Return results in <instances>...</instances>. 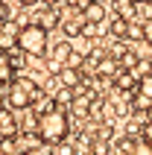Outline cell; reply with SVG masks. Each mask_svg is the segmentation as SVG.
Here are the masks:
<instances>
[{
  "label": "cell",
  "instance_id": "4fadbf2b",
  "mask_svg": "<svg viewBox=\"0 0 152 155\" xmlns=\"http://www.w3.org/2000/svg\"><path fill=\"white\" fill-rule=\"evenodd\" d=\"M137 94H144V97L152 100V73H149V70H146V76L137 79Z\"/></svg>",
  "mask_w": 152,
  "mask_h": 155
},
{
  "label": "cell",
  "instance_id": "ba28073f",
  "mask_svg": "<svg viewBox=\"0 0 152 155\" xmlns=\"http://www.w3.org/2000/svg\"><path fill=\"white\" fill-rule=\"evenodd\" d=\"M82 15H85V21L102 24V21H105V3H102V0H91V3L82 9Z\"/></svg>",
  "mask_w": 152,
  "mask_h": 155
},
{
  "label": "cell",
  "instance_id": "2e32d148",
  "mask_svg": "<svg viewBox=\"0 0 152 155\" xmlns=\"http://www.w3.org/2000/svg\"><path fill=\"white\" fill-rule=\"evenodd\" d=\"M64 3H68L70 9H76V12H82V9L88 6V3H91V0H64Z\"/></svg>",
  "mask_w": 152,
  "mask_h": 155
},
{
  "label": "cell",
  "instance_id": "cb8c5ba5",
  "mask_svg": "<svg viewBox=\"0 0 152 155\" xmlns=\"http://www.w3.org/2000/svg\"><path fill=\"white\" fill-rule=\"evenodd\" d=\"M132 3H152V0H132Z\"/></svg>",
  "mask_w": 152,
  "mask_h": 155
},
{
  "label": "cell",
  "instance_id": "6da1fadb",
  "mask_svg": "<svg viewBox=\"0 0 152 155\" xmlns=\"http://www.w3.org/2000/svg\"><path fill=\"white\" fill-rule=\"evenodd\" d=\"M70 132V123H68V114L64 108H44L38 114V126H35V135L44 147H56L68 138Z\"/></svg>",
  "mask_w": 152,
  "mask_h": 155
},
{
  "label": "cell",
  "instance_id": "ac0fdd59",
  "mask_svg": "<svg viewBox=\"0 0 152 155\" xmlns=\"http://www.w3.org/2000/svg\"><path fill=\"white\" fill-rule=\"evenodd\" d=\"M56 147H59V152H56V155H73V149L64 147V140H61V143H56Z\"/></svg>",
  "mask_w": 152,
  "mask_h": 155
},
{
  "label": "cell",
  "instance_id": "3957f363",
  "mask_svg": "<svg viewBox=\"0 0 152 155\" xmlns=\"http://www.w3.org/2000/svg\"><path fill=\"white\" fill-rule=\"evenodd\" d=\"M70 53H73V41H70V38H64V41H59V44H53L50 59H47V70H50V73H59V70L68 64Z\"/></svg>",
  "mask_w": 152,
  "mask_h": 155
},
{
  "label": "cell",
  "instance_id": "7402d4cb",
  "mask_svg": "<svg viewBox=\"0 0 152 155\" xmlns=\"http://www.w3.org/2000/svg\"><path fill=\"white\" fill-rule=\"evenodd\" d=\"M18 3H21V6H38L41 0H18Z\"/></svg>",
  "mask_w": 152,
  "mask_h": 155
},
{
  "label": "cell",
  "instance_id": "ffe728a7",
  "mask_svg": "<svg viewBox=\"0 0 152 155\" xmlns=\"http://www.w3.org/2000/svg\"><path fill=\"white\" fill-rule=\"evenodd\" d=\"M6 88H9V82H0V105H6Z\"/></svg>",
  "mask_w": 152,
  "mask_h": 155
},
{
  "label": "cell",
  "instance_id": "7c38bea8",
  "mask_svg": "<svg viewBox=\"0 0 152 155\" xmlns=\"http://www.w3.org/2000/svg\"><path fill=\"white\" fill-rule=\"evenodd\" d=\"M126 38H129V41H146V35H144V21H129Z\"/></svg>",
  "mask_w": 152,
  "mask_h": 155
},
{
  "label": "cell",
  "instance_id": "8992f818",
  "mask_svg": "<svg viewBox=\"0 0 152 155\" xmlns=\"http://www.w3.org/2000/svg\"><path fill=\"white\" fill-rule=\"evenodd\" d=\"M59 26H61V32H64V38H76V35L82 32V26H85V15H82V12H79V15L73 12V15L64 18Z\"/></svg>",
  "mask_w": 152,
  "mask_h": 155
},
{
  "label": "cell",
  "instance_id": "5b68a950",
  "mask_svg": "<svg viewBox=\"0 0 152 155\" xmlns=\"http://www.w3.org/2000/svg\"><path fill=\"white\" fill-rule=\"evenodd\" d=\"M59 82L64 88H73L76 94L82 91V73H79V68H70V64H64V68L59 70Z\"/></svg>",
  "mask_w": 152,
  "mask_h": 155
},
{
  "label": "cell",
  "instance_id": "9c48e42d",
  "mask_svg": "<svg viewBox=\"0 0 152 155\" xmlns=\"http://www.w3.org/2000/svg\"><path fill=\"white\" fill-rule=\"evenodd\" d=\"M15 79V68H12V59H9V50L0 47V82H12Z\"/></svg>",
  "mask_w": 152,
  "mask_h": 155
},
{
  "label": "cell",
  "instance_id": "277c9868",
  "mask_svg": "<svg viewBox=\"0 0 152 155\" xmlns=\"http://www.w3.org/2000/svg\"><path fill=\"white\" fill-rule=\"evenodd\" d=\"M18 129H21L18 111L9 108V105H0V135H3V138H15Z\"/></svg>",
  "mask_w": 152,
  "mask_h": 155
},
{
  "label": "cell",
  "instance_id": "8fae6325",
  "mask_svg": "<svg viewBox=\"0 0 152 155\" xmlns=\"http://www.w3.org/2000/svg\"><path fill=\"white\" fill-rule=\"evenodd\" d=\"M126 26H129V21H126V18H120V15H117V18H114V21L108 24V35L120 41V38H126Z\"/></svg>",
  "mask_w": 152,
  "mask_h": 155
},
{
  "label": "cell",
  "instance_id": "7a4b0ae2",
  "mask_svg": "<svg viewBox=\"0 0 152 155\" xmlns=\"http://www.w3.org/2000/svg\"><path fill=\"white\" fill-rule=\"evenodd\" d=\"M15 47L24 56H47V50H50V29L41 26L38 21H29V24H24L18 29Z\"/></svg>",
  "mask_w": 152,
  "mask_h": 155
},
{
  "label": "cell",
  "instance_id": "d6986e66",
  "mask_svg": "<svg viewBox=\"0 0 152 155\" xmlns=\"http://www.w3.org/2000/svg\"><path fill=\"white\" fill-rule=\"evenodd\" d=\"M9 18V9H6V0H0V24Z\"/></svg>",
  "mask_w": 152,
  "mask_h": 155
},
{
  "label": "cell",
  "instance_id": "30bf717a",
  "mask_svg": "<svg viewBox=\"0 0 152 155\" xmlns=\"http://www.w3.org/2000/svg\"><path fill=\"white\" fill-rule=\"evenodd\" d=\"M117 64L120 61L114 56H100L97 59V76H111V73H117Z\"/></svg>",
  "mask_w": 152,
  "mask_h": 155
},
{
  "label": "cell",
  "instance_id": "9a60e30c",
  "mask_svg": "<svg viewBox=\"0 0 152 155\" xmlns=\"http://www.w3.org/2000/svg\"><path fill=\"white\" fill-rule=\"evenodd\" d=\"M140 140L152 143V117H146V120H144V126H140Z\"/></svg>",
  "mask_w": 152,
  "mask_h": 155
},
{
  "label": "cell",
  "instance_id": "e0dca14e",
  "mask_svg": "<svg viewBox=\"0 0 152 155\" xmlns=\"http://www.w3.org/2000/svg\"><path fill=\"white\" fill-rule=\"evenodd\" d=\"M94 155H108V143L105 140H97L94 143Z\"/></svg>",
  "mask_w": 152,
  "mask_h": 155
},
{
  "label": "cell",
  "instance_id": "603a6c76",
  "mask_svg": "<svg viewBox=\"0 0 152 155\" xmlns=\"http://www.w3.org/2000/svg\"><path fill=\"white\" fill-rule=\"evenodd\" d=\"M44 6H56V3H59V0H41Z\"/></svg>",
  "mask_w": 152,
  "mask_h": 155
},
{
  "label": "cell",
  "instance_id": "52a82bcc",
  "mask_svg": "<svg viewBox=\"0 0 152 155\" xmlns=\"http://www.w3.org/2000/svg\"><path fill=\"white\" fill-rule=\"evenodd\" d=\"M18 29H21V26H18L15 21H12V18H6V21H3V26H0V47H3V50H9V47H15Z\"/></svg>",
  "mask_w": 152,
  "mask_h": 155
},
{
  "label": "cell",
  "instance_id": "5bb4252c",
  "mask_svg": "<svg viewBox=\"0 0 152 155\" xmlns=\"http://www.w3.org/2000/svg\"><path fill=\"white\" fill-rule=\"evenodd\" d=\"M126 155H152V143H146V140H137V143L129 149Z\"/></svg>",
  "mask_w": 152,
  "mask_h": 155
},
{
  "label": "cell",
  "instance_id": "44dd1931",
  "mask_svg": "<svg viewBox=\"0 0 152 155\" xmlns=\"http://www.w3.org/2000/svg\"><path fill=\"white\" fill-rule=\"evenodd\" d=\"M100 138H102V140L111 138V129H108V126H100Z\"/></svg>",
  "mask_w": 152,
  "mask_h": 155
}]
</instances>
